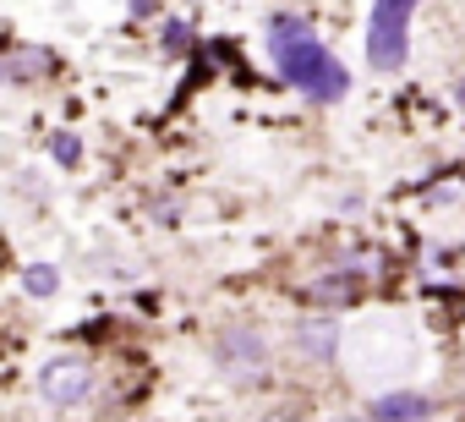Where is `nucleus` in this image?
Segmentation results:
<instances>
[{
    "label": "nucleus",
    "instance_id": "f257e3e1",
    "mask_svg": "<svg viewBox=\"0 0 465 422\" xmlns=\"http://www.w3.org/2000/svg\"><path fill=\"white\" fill-rule=\"evenodd\" d=\"M269 55L280 66V77L296 94H307L312 105H334V99L351 94V72L323 50V39L302 17H274L269 23Z\"/></svg>",
    "mask_w": 465,
    "mask_h": 422
},
{
    "label": "nucleus",
    "instance_id": "f03ea898",
    "mask_svg": "<svg viewBox=\"0 0 465 422\" xmlns=\"http://www.w3.org/2000/svg\"><path fill=\"white\" fill-rule=\"evenodd\" d=\"M411 12H416V0H372V23H367V66L372 72H400L405 66Z\"/></svg>",
    "mask_w": 465,
    "mask_h": 422
},
{
    "label": "nucleus",
    "instance_id": "7ed1b4c3",
    "mask_svg": "<svg viewBox=\"0 0 465 422\" xmlns=\"http://www.w3.org/2000/svg\"><path fill=\"white\" fill-rule=\"evenodd\" d=\"M213 362L224 378H236V384H258L269 373V340L258 329H224L213 340Z\"/></svg>",
    "mask_w": 465,
    "mask_h": 422
},
{
    "label": "nucleus",
    "instance_id": "20e7f679",
    "mask_svg": "<svg viewBox=\"0 0 465 422\" xmlns=\"http://www.w3.org/2000/svg\"><path fill=\"white\" fill-rule=\"evenodd\" d=\"M39 395H45L50 406H61V411L83 406V400L94 395V373H88V362H77V357H55V362L39 373Z\"/></svg>",
    "mask_w": 465,
    "mask_h": 422
},
{
    "label": "nucleus",
    "instance_id": "39448f33",
    "mask_svg": "<svg viewBox=\"0 0 465 422\" xmlns=\"http://www.w3.org/2000/svg\"><path fill=\"white\" fill-rule=\"evenodd\" d=\"M427 417H432V400L416 389H389L372 400V422H427Z\"/></svg>",
    "mask_w": 465,
    "mask_h": 422
},
{
    "label": "nucleus",
    "instance_id": "423d86ee",
    "mask_svg": "<svg viewBox=\"0 0 465 422\" xmlns=\"http://www.w3.org/2000/svg\"><path fill=\"white\" fill-rule=\"evenodd\" d=\"M296 351L312 357V362H334V351H340L334 318H307V324H296Z\"/></svg>",
    "mask_w": 465,
    "mask_h": 422
},
{
    "label": "nucleus",
    "instance_id": "0eeeda50",
    "mask_svg": "<svg viewBox=\"0 0 465 422\" xmlns=\"http://www.w3.org/2000/svg\"><path fill=\"white\" fill-rule=\"evenodd\" d=\"M318 307H329V302H351L356 296V269H340V275H329V280H318L312 291H307Z\"/></svg>",
    "mask_w": 465,
    "mask_h": 422
},
{
    "label": "nucleus",
    "instance_id": "6e6552de",
    "mask_svg": "<svg viewBox=\"0 0 465 422\" xmlns=\"http://www.w3.org/2000/svg\"><path fill=\"white\" fill-rule=\"evenodd\" d=\"M23 286H28L34 296H55V286H61V275H55L50 264H34V269H23Z\"/></svg>",
    "mask_w": 465,
    "mask_h": 422
},
{
    "label": "nucleus",
    "instance_id": "1a4fd4ad",
    "mask_svg": "<svg viewBox=\"0 0 465 422\" xmlns=\"http://www.w3.org/2000/svg\"><path fill=\"white\" fill-rule=\"evenodd\" d=\"M50 154H55V165H77V159H83V143H77L72 132H55V137H50Z\"/></svg>",
    "mask_w": 465,
    "mask_h": 422
},
{
    "label": "nucleus",
    "instance_id": "9d476101",
    "mask_svg": "<svg viewBox=\"0 0 465 422\" xmlns=\"http://www.w3.org/2000/svg\"><path fill=\"white\" fill-rule=\"evenodd\" d=\"M164 45H170V50H186V28H181V23H170V34H164Z\"/></svg>",
    "mask_w": 465,
    "mask_h": 422
},
{
    "label": "nucleus",
    "instance_id": "9b49d317",
    "mask_svg": "<svg viewBox=\"0 0 465 422\" xmlns=\"http://www.w3.org/2000/svg\"><path fill=\"white\" fill-rule=\"evenodd\" d=\"M263 422H296V417H285V411H274V417H263Z\"/></svg>",
    "mask_w": 465,
    "mask_h": 422
},
{
    "label": "nucleus",
    "instance_id": "f8f14e48",
    "mask_svg": "<svg viewBox=\"0 0 465 422\" xmlns=\"http://www.w3.org/2000/svg\"><path fill=\"white\" fill-rule=\"evenodd\" d=\"M0 77H6V61H0Z\"/></svg>",
    "mask_w": 465,
    "mask_h": 422
},
{
    "label": "nucleus",
    "instance_id": "ddd939ff",
    "mask_svg": "<svg viewBox=\"0 0 465 422\" xmlns=\"http://www.w3.org/2000/svg\"><path fill=\"white\" fill-rule=\"evenodd\" d=\"M345 422H361V417H345Z\"/></svg>",
    "mask_w": 465,
    "mask_h": 422
}]
</instances>
